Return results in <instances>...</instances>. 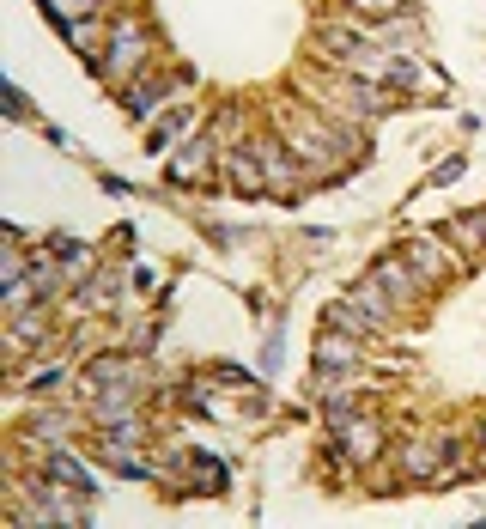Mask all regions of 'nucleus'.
Wrapping results in <instances>:
<instances>
[{"label":"nucleus","instance_id":"20e7f679","mask_svg":"<svg viewBox=\"0 0 486 529\" xmlns=\"http://www.w3.org/2000/svg\"><path fill=\"white\" fill-rule=\"evenodd\" d=\"M359 7H365V13H389V7H395V0H359Z\"/></svg>","mask_w":486,"mask_h":529},{"label":"nucleus","instance_id":"f03ea898","mask_svg":"<svg viewBox=\"0 0 486 529\" xmlns=\"http://www.w3.org/2000/svg\"><path fill=\"white\" fill-rule=\"evenodd\" d=\"M134 61H140V37L122 31V43H116V55H110V73H122V67H134Z\"/></svg>","mask_w":486,"mask_h":529},{"label":"nucleus","instance_id":"7ed1b4c3","mask_svg":"<svg viewBox=\"0 0 486 529\" xmlns=\"http://www.w3.org/2000/svg\"><path fill=\"white\" fill-rule=\"evenodd\" d=\"M231 177H237L243 189H256V159H243V153H237V159H231Z\"/></svg>","mask_w":486,"mask_h":529},{"label":"nucleus","instance_id":"f257e3e1","mask_svg":"<svg viewBox=\"0 0 486 529\" xmlns=\"http://www.w3.org/2000/svg\"><path fill=\"white\" fill-rule=\"evenodd\" d=\"M43 7L61 19V25H79V19H86V13H98V0H43Z\"/></svg>","mask_w":486,"mask_h":529}]
</instances>
